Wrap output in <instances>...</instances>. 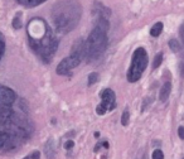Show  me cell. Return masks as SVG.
<instances>
[{
    "label": "cell",
    "mask_w": 184,
    "mask_h": 159,
    "mask_svg": "<svg viewBox=\"0 0 184 159\" xmlns=\"http://www.w3.org/2000/svg\"><path fill=\"white\" fill-rule=\"evenodd\" d=\"M80 63H81V59H80L78 57L71 54L70 57H67V58H65V59H62V61L59 62V65L57 66V70H56V71H57L58 75L65 76V75H68L70 71H71L72 68L77 67Z\"/></svg>",
    "instance_id": "cell-6"
},
{
    "label": "cell",
    "mask_w": 184,
    "mask_h": 159,
    "mask_svg": "<svg viewBox=\"0 0 184 159\" xmlns=\"http://www.w3.org/2000/svg\"><path fill=\"white\" fill-rule=\"evenodd\" d=\"M170 91H172V83H170L169 81H167V82L163 85L162 90H160V100H162V101H167V100H168L169 95H170Z\"/></svg>",
    "instance_id": "cell-11"
},
{
    "label": "cell",
    "mask_w": 184,
    "mask_h": 159,
    "mask_svg": "<svg viewBox=\"0 0 184 159\" xmlns=\"http://www.w3.org/2000/svg\"><path fill=\"white\" fill-rule=\"evenodd\" d=\"M18 2L25 7H36V5L46 2V0H18Z\"/></svg>",
    "instance_id": "cell-14"
},
{
    "label": "cell",
    "mask_w": 184,
    "mask_h": 159,
    "mask_svg": "<svg viewBox=\"0 0 184 159\" xmlns=\"http://www.w3.org/2000/svg\"><path fill=\"white\" fill-rule=\"evenodd\" d=\"M4 51H5V39H4V36L0 33V58L4 54Z\"/></svg>",
    "instance_id": "cell-20"
},
{
    "label": "cell",
    "mask_w": 184,
    "mask_h": 159,
    "mask_svg": "<svg viewBox=\"0 0 184 159\" xmlns=\"http://www.w3.org/2000/svg\"><path fill=\"white\" fill-rule=\"evenodd\" d=\"M129 120H130V114H129L128 110H125L124 112H122V116H121V124L124 126H126L129 124Z\"/></svg>",
    "instance_id": "cell-18"
},
{
    "label": "cell",
    "mask_w": 184,
    "mask_h": 159,
    "mask_svg": "<svg viewBox=\"0 0 184 159\" xmlns=\"http://www.w3.org/2000/svg\"><path fill=\"white\" fill-rule=\"evenodd\" d=\"M102 145H104L105 148H109V143H107V142H104V143H102Z\"/></svg>",
    "instance_id": "cell-26"
},
{
    "label": "cell",
    "mask_w": 184,
    "mask_h": 159,
    "mask_svg": "<svg viewBox=\"0 0 184 159\" xmlns=\"http://www.w3.org/2000/svg\"><path fill=\"white\" fill-rule=\"evenodd\" d=\"M73 147H75V142H73V140H68V142L65 143V149H67V150L72 149Z\"/></svg>",
    "instance_id": "cell-22"
},
{
    "label": "cell",
    "mask_w": 184,
    "mask_h": 159,
    "mask_svg": "<svg viewBox=\"0 0 184 159\" xmlns=\"http://www.w3.org/2000/svg\"><path fill=\"white\" fill-rule=\"evenodd\" d=\"M24 159H30V157H25V158H24Z\"/></svg>",
    "instance_id": "cell-27"
},
{
    "label": "cell",
    "mask_w": 184,
    "mask_h": 159,
    "mask_svg": "<svg viewBox=\"0 0 184 159\" xmlns=\"http://www.w3.org/2000/svg\"><path fill=\"white\" fill-rule=\"evenodd\" d=\"M107 47V33L96 28L91 32L86 41V58L90 61L97 59L102 56Z\"/></svg>",
    "instance_id": "cell-2"
},
{
    "label": "cell",
    "mask_w": 184,
    "mask_h": 159,
    "mask_svg": "<svg viewBox=\"0 0 184 159\" xmlns=\"http://www.w3.org/2000/svg\"><path fill=\"white\" fill-rule=\"evenodd\" d=\"M32 48L41 56V58L44 62H51L53 56L56 54L57 47H58V41L53 36L51 29L47 30V33L38 41H29Z\"/></svg>",
    "instance_id": "cell-3"
},
{
    "label": "cell",
    "mask_w": 184,
    "mask_h": 159,
    "mask_svg": "<svg viewBox=\"0 0 184 159\" xmlns=\"http://www.w3.org/2000/svg\"><path fill=\"white\" fill-rule=\"evenodd\" d=\"M71 54L78 57V58L82 61V59L86 57V41H83L82 38H78V39L73 43V46H72Z\"/></svg>",
    "instance_id": "cell-8"
},
{
    "label": "cell",
    "mask_w": 184,
    "mask_h": 159,
    "mask_svg": "<svg viewBox=\"0 0 184 159\" xmlns=\"http://www.w3.org/2000/svg\"><path fill=\"white\" fill-rule=\"evenodd\" d=\"M99 78H100V76H99L97 72H92V73H90V76H88V85H90V86L95 85V83L99 81Z\"/></svg>",
    "instance_id": "cell-17"
},
{
    "label": "cell",
    "mask_w": 184,
    "mask_h": 159,
    "mask_svg": "<svg viewBox=\"0 0 184 159\" xmlns=\"http://www.w3.org/2000/svg\"><path fill=\"white\" fill-rule=\"evenodd\" d=\"M162 62H163V53H158L154 58V61H153V68H158L160 65H162Z\"/></svg>",
    "instance_id": "cell-16"
},
{
    "label": "cell",
    "mask_w": 184,
    "mask_h": 159,
    "mask_svg": "<svg viewBox=\"0 0 184 159\" xmlns=\"http://www.w3.org/2000/svg\"><path fill=\"white\" fill-rule=\"evenodd\" d=\"M162 30H163V23L158 22V23H155V25H154V27L151 28L150 34H151L153 37H158V36H160Z\"/></svg>",
    "instance_id": "cell-13"
},
{
    "label": "cell",
    "mask_w": 184,
    "mask_h": 159,
    "mask_svg": "<svg viewBox=\"0 0 184 159\" xmlns=\"http://www.w3.org/2000/svg\"><path fill=\"white\" fill-rule=\"evenodd\" d=\"M15 100H17V95L13 90H10L9 87L0 86V104L12 105L15 102Z\"/></svg>",
    "instance_id": "cell-7"
},
{
    "label": "cell",
    "mask_w": 184,
    "mask_h": 159,
    "mask_svg": "<svg viewBox=\"0 0 184 159\" xmlns=\"http://www.w3.org/2000/svg\"><path fill=\"white\" fill-rule=\"evenodd\" d=\"M52 19L54 28L61 33H68L81 19V5L77 0H62L53 7Z\"/></svg>",
    "instance_id": "cell-1"
},
{
    "label": "cell",
    "mask_w": 184,
    "mask_h": 159,
    "mask_svg": "<svg viewBox=\"0 0 184 159\" xmlns=\"http://www.w3.org/2000/svg\"><path fill=\"white\" fill-rule=\"evenodd\" d=\"M178 135H179L180 139L184 140V128H183V126H179V129H178Z\"/></svg>",
    "instance_id": "cell-23"
},
{
    "label": "cell",
    "mask_w": 184,
    "mask_h": 159,
    "mask_svg": "<svg viewBox=\"0 0 184 159\" xmlns=\"http://www.w3.org/2000/svg\"><path fill=\"white\" fill-rule=\"evenodd\" d=\"M94 14H96V15H99V17H102V18H107V19H109V17H110L111 12H110V9H109V8L104 7L102 4H100V3H95Z\"/></svg>",
    "instance_id": "cell-9"
},
{
    "label": "cell",
    "mask_w": 184,
    "mask_h": 159,
    "mask_svg": "<svg viewBox=\"0 0 184 159\" xmlns=\"http://www.w3.org/2000/svg\"><path fill=\"white\" fill-rule=\"evenodd\" d=\"M13 28L14 29H20L22 28V20H20V14H17V17L13 19Z\"/></svg>",
    "instance_id": "cell-19"
},
{
    "label": "cell",
    "mask_w": 184,
    "mask_h": 159,
    "mask_svg": "<svg viewBox=\"0 0 184 159\" xmlns=\"http://www.w3.org/2000/svg\"><path fill=\"white\" fill-rule=\"evenodd\" d=\"M39 158H41V153H39L38 150L33 152V154L30 155V159H39Z\"/></svg>",
    "instance_id": "cell-24"
},
{
    "label": "cell",
    "mask_w": 184,
    "mask_h": 159,
    "mask_svg": "<svg viewBox=\"0 0 184 159\" xmlns=\"http://www.w3.org/2000/svg\"><path fill=\"white\" fill-rule=\"evenodd\" d=\"M96 28H99V29H101L102 32H105V33H107V30H109V28H110V24H109L107 18L99 17L97 23H96Z\"/></svg>",
    "instance_id": "cell-12"
},
{
    "label": "cell",
    "mask_w": 184,
    "mask_h": 159,
    "mask_svg": "<svg viewBox=\"0 0 184 159\" xmlns=\"http://www.w3.org/2000/svg\"><path fill=\"white\" fill-rule=\"evenodd\" d=\"M44 153H46L47 159H54V157H56V147H54V143H53L52 139H49L47 142V144L44 145Z\"/></svg>",
    "instance_id": "cell-10"
},
{
    "label": "cell",
    "mask_w": 184,
    "mask_h": 159,
    "mask_svg": "<svg viewBox=\"0 0 184 159\" xmlns=\"http://www.w3.org/2000/svg\"><path fill=\"white\" fill-rule=\"evenodd\" d=\"M153 159H164V154L160 149H155L153 152Z\"/></svg>",
    "instance_id": "cell-21"
},
{
    "label": "cell",
    "mask_w": 184,
    "mask_h": 159,
    "mask_svg": "<svg viewBox=\"0 0 184 159\" xmlns=\"http://www.w3.org/2000/svg\"><path fill=\"white\" fill-rule=\"evenodd\" d=\"M169 47H170V49L173 52H179L182 49V46H180V43L177 39H170L169 41Z\"/></svg>",
    "instance_id": "cell-15"
},
{
    "label": "cell",
    "mask_w": 184,
    "mask_h": 159,
    "mask_svg": "<svg viewBox=\"0 0 184 159\" xmlns=\"http://www.w3.org/2000/svg\"><path fill=\"white\" fill-rule=\"evenodd\" d=\"M101 99L102 102L97 106L96 111L99 115H104L107 111H111L116 107V97H115V92L111 88H106L101 93Z\"/></svg>",
    "instance_id": "cell-5"
},
{
    "label": "cell",
    "mask_w": 184,
    "mask_h": 159,
    "mask_svg": "<svg viewBox=\"0 0 184 159\" xmlns=\"http://www.w3.org/2000/svg\"><path fill=\"white\" fill-rule=\"evenodd\" d=\"M179 36H180V38H182V41L184 43V24H182V27L179 29Z\"/></svg>",
    "instance_id": "cell-25"
},
{
    "label": "cell",
    "mask_w": 184,
    "mask_h": 159,
    "mask_svg": "<svg viewBox=\"0 0 184 159\" xmlns=\"http://www.w3.org/2000/svg\"><path fill=\"white\" fill-rule=\"evenodd\" d=\"M146 66H148V53L144 48L140 47L133 54L131 65H130V68L128 72V80L130 82L139 81L140 77L143 76Z\"/></svg>",
    "instance_id": "cell-4"
}]
</instances>
